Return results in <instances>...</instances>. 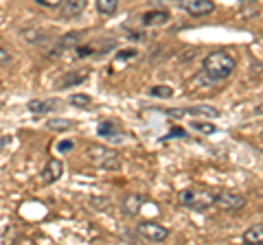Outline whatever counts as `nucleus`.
I'll return each mask as SVG.
<instances>
[{"instance_id":"1","label":"nucleus","mask_w":263,"mask_h":245,"mask_svg":"<svg viewBox=\"0 0 263 245\" xmlns=\"http://www.w3.org/2000/svg\"><path fill=\"white\" fill-rule=\"evenodd\" d=\"M237 68V62L235 57H230L224 51H215V53H209L206 59H204V75L213 81H224L235 72Z\"/></svg>"},{"instance_id":"2","label":"nucleus","mask_w":263,"mask_h":245,"mask_svg":"<svg viewBox=\"0 0 263 245\" xmlns=\"http://www.w3.org/2000/svg\"><path fill=\"white\" fill-rule=\"evenodd\" d=\"M86 156L88 160L92 162V165H97L99 169H105V171H117L121 167V158L117 151L108 149V147L103 145H90L86 149Z\"/></svg>"},{"instance_id":"3","label":"nucleus","mask_w":263,"mask_h":245,"mask_svg":"<svg viewBox=\"0 0 263 245\" xmlns=\"http://www.w3.org/2000/svg\"><path fill=\"white\" fill-rule=\"evenodd\" d=\"M180 203L184 208L202 212V210H209L211 206H215V193L200 191V189H184L180 193Z\"/></svg>"},{"instance_id":"4","label":"nucleus","mask_w":263,"mask_h":245,"mask_svg":"<svg viewBox=\"0 0 263 245\" xmlns=\"http://www.w3.org/2000/svg\"><path fill=\"white\" fill-rule=\"evenodd\" d=\"M167 116H171V118H182V116L217 118L219 116V110L211 108V105H193V108H174V110H167Z\"/></svg>"},{"instance_id":"5","label":"nucleus","mask_w":263,"mask_h":245,"mask_svg":"<svg viewBox=\"0 0 263 245\" xmlns=\"http://www.w3.org/2000/svg\"><path fill=\"white\" fill-rule=\"evenodd\" d=\"M176 3L180 9H184L193 18H202V15H209L215 11V5L211 0H176Z\"/></svg>"},{"instance_id":"6","label":"nucleus","mask_w":263,"mask_h":245,"mask_svg":"<svg viewBox=\"0 0 263 245\" xmlns=\"http://www.w3.org/2000/svg\"><path fill=\"white\" fill-rule=\"evenodd\" d=\"M138 236L145 241H152V243H160L169 236V230L160 223L156 221H143L141 226H138Z\"/></svg>"},{"instance_id":"7","label":"nucleus","mask_w":263,"mask_h":245,"mask_svg":"<svg viewBox=\"0 0 263 245\" xmlns=\"http://www.w3.org/2000/svg\"><path fill=\"white\" fill-rule=\"evenodd\" d=\"M215 206L224 208V210H241V208H246V197L239 193H233V191H219V193H215Z\"/></svg>"},{"instance_id":"8","label":"nucleus","mask_w":263,"mask_h":245,"mask_svg":"<svg viewBox=\"0 0 263 245\" xmlns=\"http://www.w3.org/2000/svg\"><path fill=\"white\" fill-rule=\"evenodd\" d=\"M64 175V165H62V160H57V158H51L46 162V167L42 171V175H40V179H42L44 184H53L57 182Z\"/></svg>"},{"instance_id":"9","label":"nucleus","mask_w":263,"mask_h":245,"mask_svg":"<svg viewBox=\"0 0 263 245\" xmlns=\"http://www.w3.org/2000/svg\"><path fill=\"white\" fill-rule=\"evenodd\" d=\"M90 72L88 70H70V72H66V75L60 77V81H57V90H66V88H72V86H79V84H84V81L88 79Z\"/></svg>"},{"instance_id":"10","label":"nucleus","mask_w":263,"mask_h":245,"mask_svg":"<svg viewBox=\"0 0 263 245\" xmlns=\"http://www.w3.org/2000/svg\"><path fill=\"white\" fill-rule=\"evenodd\" d=\"M81 37H84V33H81V31H70V33H66V35L60 39V42H57V46L53 48L51 55L64 53V48H77L79 42H81Z\"/></svg>"},{"instance_id":"11","label":"nucleus","mask_w":263,"mask_h":245,"mask_svg":"<svg viewBox=\"0 0 263 245\" xmlns=\"http://www.w3.org/2000/svg\"><path fill=\"white\" fill-rule=\"evenodd\" d=\"M141 206H143V197L141 195H136V193H127L125 197H123V212L125 215H138L141 212Z\"/></svg>"},{"instance_id":"12","label":"nucleus","mask_w":263,"mask_h":245,"mask_svg":"<svg viewBox=\"0 0 263 245\" xmlns=\"http://www.w3.org/2000/svg\"><path fill=\"white\" fill-rule=\"evenodd\" d=\"M88 0H64V15L66 18H79L86 11Z\"/></svg>"},{"instance_id":"13","label":"nucleus","mask_w":263,"mask_h":245,"mask_svg":"<svg viewBox=\"0 0 263 245\" xmlns=\"http://www.w3.org/2000/svg\"><path fill=\"white\" fill-rule=\"evenodd\" d=\"M169 11H149L143 15V22L147 27H160V24H167L169 22Z\"/></svg>"},{"instance_id":"14","label":"nucleus","mask_w":263,"mask_h":245,"mask_svg":"<svg viewBox=\"0 0 263 245\" xmlns=\"http://www.w3.org/2000/svg\"><path fill=\"white\" fill-rule=\"evenodd\" d=\"M243 241L246 243H254V245H263V223L250 226L248 230L243 232Z\"/></svg>"},{"instance_id":"15","label":"nucleus","mask_w":263,"mask_h":245,"mask_svg":"<svg viewBox=\"0 0 263 245\" xmlns=\"http://www.w3.org/2000/svg\"><path fill=\"white\" fill-rule=\"evenodd\" d=\"M53 108H55V101H40V99L29 101V110L33 114H44V112H51Z\"/></svg>"},{"instance_id":"16","label":"nucleus","mask_w":263,"mask_h":245,"mask_svg":"<svg viewBox=\"0 0 263 245\" xmlns=\"http://www.w3.org/2000/svg\"><path fill=\"white\" fill-rule=\"evenodd\" d=\"M97 132H99V136H103V138H114L119 134V127L114 125V120H103L101 125L97 127Z\"/></svg>"},{"instance_id":"17","label":"nucleus","mask_w":263,"mask_h":245,"mask_svg":"<svg viewBox=\"0 0 263 245\" xmlns=\"http://www.w3.org/2000/svg\"><path fill=\"white\" fill-rule=\"evenodd\" d=\"M119 7V0H97V11L103 15H112Z\"/></svg>"},{"instance_id":"18","label":"nucleus","mask_w":263,"mask_h":245,"mask_svg":"<svg viewBox=\"0 0 263 245\" xmlns=\"http://www.w3.org/2000/svg\"><path fill=\"white\" fill-rule=\"evenodd\" d=\"M46 127L53 129V132H66V129L72 127V122L64 118H53V120H46Z\"/></svg>"},{"instance_id":"19","label":"nucleus","mask_w":263,"mask_h":245,"mask_svg":"<svg viewBox=\"0 0 263 245\" xmlns=\"http://www.w3.org/2000/svg\"><path fill=\"white\" fill-rule=\"evenodd\" d=\"M90 103H92V96H88V94H72L70 96V105H75V108H90Z\"/></svg>"},{"instance_id":"20","label":"nucleus","mask_w":263,"mask_h":245,"mask_svg":"<svg viewBox=\"0 0 263 245\" xmlns=\"http://www.w3.org/2000/svg\"><path fill=\"white\" fill-rule=\"evenodd\" d=\"M149 94L152 96H160V99H169V96H174V88H169V86H156L149 90Z\"/></svg>"},{"instance_id":"21","label":"nucleus","mask_w":263,"mask_h":245,"mask_svg":"<svg viewBox=\"0 0 263 245\" xmlns=\"http://www.w3.org/2000/svg\"><path fill=\"white\" fill-rule=\"evenodd\" d=\"M191 127L197 129V132H202V134H215V132H217L215 125H211V122H204V120H202V122H200V120H193Z\"/></svg>"},{"instance_id":"22","label":"nucleus","mask_w":263,"mask_h":245,"mask_svg":"<svg viewBox=\"0 0 263 245\" xmlns=\"http://www.w3.org/2000/svg\"><path fill=\"white\" fill-rule=\"evenodd\" d=\"M138 53L134 51V48H125V51H121V53H117V64H121V62H129V59H134Z\"/></svg>"},{"instance_id":"23","label":"nucleus","mask_w":263,"mask_h":245,"mask_svg":"<svg viewBox=\"0 0 263 245\" xmlns=\"http://www.w3.org/2000/svg\"><path fill=\"white\" fill-rule=\"evenodd\" d=\"M37 5H42V7H48V9H55V7H60L64 0H35Z\"/></svg>"},{"instance_id":"24","label":"nucleus","mask_w":263,"mask_h":245,"mask_svg":"<svg viewBox=\"0 0 263 245\" xmlns=\"http://www.w3.org/2000/svg\"><path fill=\"white\" fill-rule=\"evenodd\" d=\"M75 51H77V57H88V55L95 53V48L92 46H77Z\"/></svg>"},{"instance_id":"25","label":"nucleus","mask_w":263,"mask_h":245,"mask_svg":"<svg viewBox=\"0 0 263 245\" xmlns=\"http://www.w3.org/2000/svg\"><path fill=\"white\" fill-rule=\"evenodd\" d=\"M7 62H11V55H9V51H7V48L0 46V64H7Z\"/></svg>"},{"instance_id":"26","label":"nucleus","mask_w":263,"mask_h":245,"mask_svg":"<svg viewBox=\"0 0 263 245\" xmlns=\"http://www.w3.org/2000/svg\"><path fill=\"white\" fill-rule=\"evenodd\" d=\"M176 136L186 138V132H184V129H180V127H174V129H171V132L167 134V138H176Z\"/></svg>"},{"instance_id":"27","label":"nucleus","mask_w":263,"mask_h":245,"mask_svg":"<svg viewBox=\"0 0 263 245\" xmlns=\"http://www.w3.org/2000/svg\"><path fill=\"white\" fill-rule=\"evenodd\" d=\"M57 149H60V151H68V149H72V142L64 140V142H60V145H57Z\"/></svg>"},{"instance_id":"28","label":"nucleus","mask_w":263,"mask_h":245,"mask_svg":"<svg viewBox=\"0 0 263 245\" xmlns=\"http://www.w3.org/2000/svg\"><path fill=\"white\" fill-rule=\"evenodd\" d=\"M257 114H263V103H261V105H257Z\"/></svg>"},{"instance_id":"29","label":"nucleus","mask_w":263,"mask_h":245,"mask_svg":"<svg viewBox=\"0 0 263 245\" xmlns=\"http://www.w3.org/2000/svg\"><path fill=\"white\" fill-rule=\"evenodd\" d=\"M250 3H257V0H241V5H250Z\"/></svg>"},{"instance_id":"30","label":"nucleus","mask_w":263,"mask_h":245,"mask_svg":"<svg viewBox=\"0 0 263 245\" xmlns=\"http://www.w3.org/2000/svg\"><path fill=\"white\" fill-rule=\"evenodd\" d=\"M0 108H3V103H0Z\"/></svg>"}]
</instances>
